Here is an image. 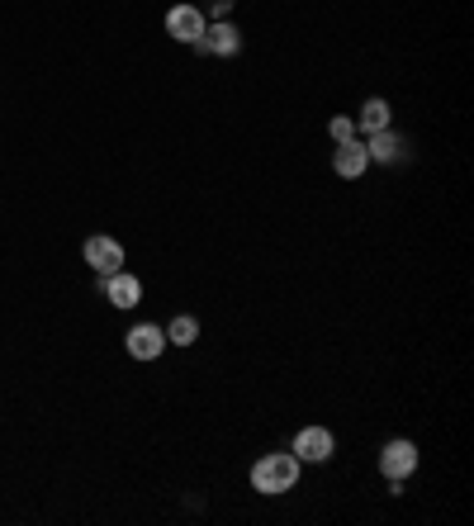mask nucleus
<instances>
[{
    "label": "nucleus",
    "instance_id": "1",
    "mask_svg": "<svg viewBox=\"0 0 474 526\" xmlns=\"http://www.w3.org/2000/svg\"><path fill=\"white\" fill-rule=\"evenodd\" d=\"M299 474H304L299 455L294 451H271V455H261V460L252 465V489L266 493V498H280V493H294Z\"/></svg>",
    "mask_w": 474,
    "mask_h": 526
},
{
    "label": "nucleus",
    "instance_id": "2",
    "mask_svg": "<svg viewBox=\"0 0 474 526\" xmlns=\"http://www.w3.org/2000/svg\"><path fill=\"white\" fill-rule=\"evenodd\" d=\"M204 29H209V19H204L200 5H171L166 10V34L176 43H185V48H200Z\"/></svg>",
    "mask_w": 474,
    "mask_h": 526
},
{
    "label": "nucleus",
    "instance_id": "3",
    "mask_svg": "<svg viewBox=\"0 0 474 526\" xmlns=\"http://www.w3.org/2000/svg\"><path fill=\"white\" fill-rule=\"evenodd\" d=\"M413 470H418V446L408 441V436H394V441H384L380 451V474L384 479H413Z\"/></svg>",
    "mask_w": 474,
    "mask_h": 526
},
{
    "label": "nucleus",
    "instance_id": "4",
    "mask_svg": "<svg viewBox=\"0 0 474 526\" xmlns=\"http://www.w3.org/2000/svg\"><path fill=\"white\" fill-rule=\"evenodd\" d=\"M81 256H86V266H91L95 275H114V271H124V242H119V237H105V233L86 237Z\"/></svg>",
    "mask_w": 474,
    "mask_h": 526
},
{
    "label": "nucleus",
    "instance_id": "5",
    "mask_svg": "<svg viewBox=\"0 0 474 526\" xmlns=\"http://www.w3.org/2000/svg\"><path fill=\"white\" fill-rule=\"evenodd\" d=\"M294 455H299V465H328L337 455V436L328 427H304L294 436Z\"/></svg>",
    "mask_w": 474,
    "mask_h": 526
},
{
    "label": "nucleus",
    "instance_id": "6",
    "mask_svg": "<svg viewBox=\"0 0 474 526\" xmlns=\"http://www.w3.org/2000/svg\"><path fill=\"white\" fill-rule=\"evenodd\" d=\"M365 152H370V162H375V166H403L408 157H413L408 138H403V133H394V128L370 133V138H365Z\"/></svg>",
    "mask_w": 474,
    "mask_h": 526
},
{
    "label": "nucleus",
    "instance_id": "7",
    "mask_svg": "<svg viewBox=\"0 0 474 526\" xmlns=\"http://www.w3.org/2000/svg\"><path fill=\"white\" fill-rule=\"evenodd\" d=\"M100 294L110 299L114 309H138L143 304V280L128 271H114V275H100Z\"/></svg>",
    "mask_w": 474,
    "mask_h": 526
},
{
    "label": "nucleus",
    "instance_id": "8",
    "mask_svg": "<svg viewBox=\"0 0 474 526\" xmlns=\"http://www.w3.org/2000/svg\"><path fill=\"white\" fill-rule=\"evenodd\" d=\"M200 53H214V57H237L242 53V29L233 19H214L200 38Z\"/></svg>",
    "mask_w": 474,
    "mask_h": 526
},
{
    "label": "nucleus",
    "instance_id": "9",
    "mask_svg": "<svg viewBox=\"0 0 474 526\" xmlns=\"http://www.w3.org/2000/svg\"><path fill=\"white\" fill-rule=\"evenodd\" d=\"M332 171H337L342 181H361L365 171H370L365 138H347V143H337V152H332Z\"/></svg>",
    "mask_w": 474,
    "mask_h": 526
},
{
    "label": "nucleus",
    "instance_id": "10",
    "mask_svg": "<svg viewBox=\"0 0 474 526\" xmlns=\"http://www.w3.org/2000/svg\"><path fill=\"white\" fill-rule=\"evenodd\" d=\"M128 356L133 361H157L166 351V327H157V323H138V327H128Z\"/></svg>",
    "mask_w": 474,
    "mask_h": 526
},
{
    "label": "nucleus",
    "instance_id": "11",
    "mask_svg": "<svg viewBox=\"0 0 474 526\" xmlns=\"http://www.w3.org/2000/svg\"><path fill=\"white\" fill-rule=\"evenodd\" d=\"M384 128H394V109H389V100H365L361 114H356V138H370V133H384Z\"/></svg>",
    "mask_w": 474,
    "mask_h": 526
},
{
    "label": "nucleus",
    "instance_id": "12",
    "mask_svg": "<svg viewBox=\"0 0 474 526\" xmlns=\"http://www.w3.org/2000/svg\"><path fill=\"white\" fill-rule=\"evenodd\" d=\"M200 342V318L195 313H176L166 323V346H195Z\"/></svg>",
    "mask_w": 474,
    "mask_h": 526
},
{
    "label": "nucleus",
    "instance_id": "13",
    "mask_svg": "<svg viewBox=\"0 0 474 526\" xmlns=\"http://www.w3.org/2000/svg\"><path fill=\"white\" fill-rule=\"evenodd\" d=\"M328 138H332V143H347V138H356V119H347V114H332V119H328Z\"/></svg>",
    "mask_w": 474,
    "mask_h": 526
},
{
    "label": "nucleus",
    "instance_id": "14",
    "mask_svg": "<svg viewBox=\"0 0 474 526\" xmlns=\"http://www.w3.org/2000/svg\"><path fill=\"white\" fill-rule=\"evenodd\" d=\"M228 10H233V0H209V15L214 19H228Z\"/></svg>",
    "mask_w": 474,
    "mask_h": 526
}]
</instances>
